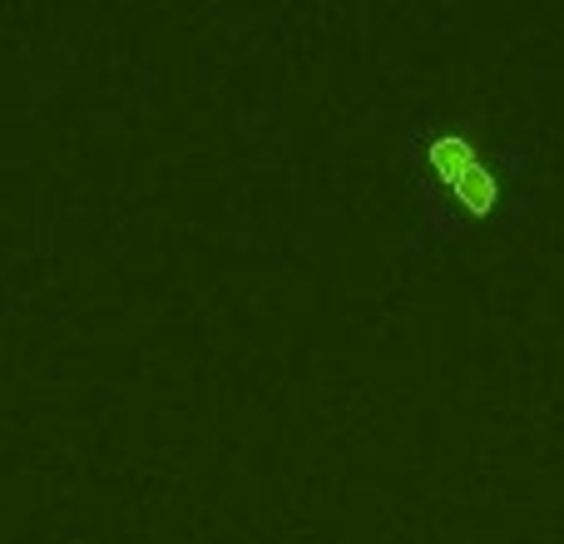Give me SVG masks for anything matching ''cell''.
<instances>
[{"label": "cell", "mask_w": 564, "mask_h": 544, "mask_svg": "<svg viewBox=\"0 0 564 544\" xmlns=\"http://www.w3.org/2000/svg\"><path fill=\"white\" fill-rule=\"evenodd\" d=\"M451 194H456L470 214H490V208H496V178H490V168L480 164L476 174H466L456 188H451Z\"/></svg>", "instance_id": "7a4b0ae2"}, {"label": "cell", "mask_w": 564, "mask_h": 544, "mask_svg": "<svg viewBox=\"0 0 564 544\" xmlns=\"http://www.w3.org/2000/svg\"><path fill=\"white\" fill-rule=\"evenodd\" d=\"M431 168L441 174V184H446V188H456L466 174H476L480 159H476V149H470L460 134H446V139H436V144H431Z\"/></svg>", "instance_id": "6da1fadb"}]
</instances>
